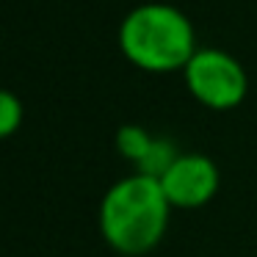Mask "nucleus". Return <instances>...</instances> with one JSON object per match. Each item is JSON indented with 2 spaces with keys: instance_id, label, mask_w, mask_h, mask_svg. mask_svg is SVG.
Returning <instances> with one entry per match:
<instances>
[{
  "instance_id": "nucleus-2",
  "label": "nucleus",
  "mask_w": 257,
  "mask_h": 257,
  "mask_svg": "<svg viewBox=\"0 0 257 257\" xmlns=\"http://www.w3.org/2000/svg\"><path fill=\"white\" fill-rule=\"evenodd\" d=\"M119 47L133 67L144 72L185 69L196 53L194 25L169 3H144L119 25Z\"/></svg>"
},
{
  "instance_id": "nucleus-7",
  "label": "nucleus",
  "mask_w": 257,
  "mask_h": 257,
  "mask_svg": "<svg viewBox=\"0 0 257 257\" xmlns=\"http://www.w3.org/2000/svg\"><path fill=\"white\" fill-rule=\"evenodd\" d=\"M20 124H23V102L17 100V94L3 91L0 94V136L9 139Z\"/></svg>"
},
{
  "instance_id": "nucleus-3",
  "label": "nucleus",
  "mask_w": 257,
  "mask_h": 257,
  "mask_svg": "<svg viewBox=\"0 0 257 257\" xmlns=\"http://www.w3.org/2000/svg\"><path fill=\"white\" fill-rule=\"evenodd\" d=\"M183 75L194 100H199L202 105L213 108V111H229V108L240 105L246 89H249L240 61H235L229 53L216 50V47L196 50L188 67L183 69Z\"/></svg>"
},
{
  "instance_id": "nucleus-6",
  "label": "nucleus",
  "mask_w": 257,
  "mask_h": 257,
  "mask_svg": "<svg viewBox=\"0 0 257 257\" xmlns=\"http://www.w3.org/2000/svg\"><path fill=\"white\" fill-rule=\"evenodd\" d=\"M152 141H155V136H150L144 127H139V124H124L116 133V150L124 161L139 163L147 155V150L152 147Z\"/></svg>"
},
{
  "instance_id": "nucleus-4",
  "label": "nucleus",
  "mask_w": 257,
  "mask_h": 257,
  "mask_svg": "<svg viewBox=\"0 0 257 257\" xmlns=\"http://www.w3.org/2000/svg\"><path fill=\"white\" fill-rule=\"evenodd\" d=\"M218 183H221L218 166L199 152H183L174 161V166L161 177L169 205L180 210H196L207 205L216 196Z\"/></svg>"
},
{
  "instance_id": "nucleus-5",
  "label": "nucleus",
  "mask_w": 257,
  "mask_h": 257,
  "mask_svg": "<svg viewBox=\"0 0 257 257\" xmlns=\"http://www.w3.org/2000/svg\"><path fill=\"white\" fill-rule=\"evenodd\" d=\"M180 155H183V152H177L174 141H169V139H155V141H152V147L147 150V155L141 158L139 163H136V172H139V174H147V177L161 180L163 174H166L169 169L174 166V161H177Z\"/></svg>"
},
{
  "instance_id": "nucleus-1",
  "label": "nucleus",
  "mask_w": 257,
  "mask_h": 257,
  "mask_svg": "<svg viewBox=\"0 0 257 257\" xmlns=\"http://www.w3.org/2000/svg\"><path fill=\"white\" fill-rule=\"evenodd\" d=\"M172 216L161 180L133 172L105 191L100 202V232L111 249L141 257L163 240Z\"/></svg>"
}]
</instances>
